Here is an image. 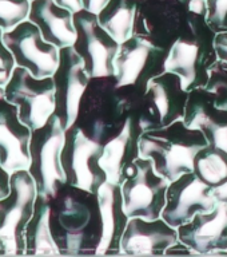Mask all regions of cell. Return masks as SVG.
I'll use <instances>...</instances> for the list:
<instances>
[{
    "mask_svg": "<svg viewBox=\"0 0 227 257\" xmlns=\"http://www.w3.org/2000/svg\"><path fill=\"white\" fill-rule=\"evenodd\" d=\"M76 39L72 47L84 63L90 78L115 75V58L120 43L100 24L98 14L87 10L74 12Z\"/></svg>",
    "mask_w": 227,
    "mask_h": 257,
    "instance_id": "12",
    "label": "cell"
},
{
    "mask_svg": "<svg viewBox=\"0 0 227 257\" xmlns=\"http://www.w3.org/2000/svg\"><path fill=\"white\" fill-rule=\"evenodd\" d=\"M116 86L115 76L91 78L75 120L90 138L106 144L122 130L131 110V98Z\"/></svg>",
    "mask_w": 227,
    "mask_h": 257,
    "instance_id": "4",
    "label": "cell"
},
{
    "mask_svg": "<svg viewBox=\"0 0 227 257\" xmlns=\"http://www.w3.org/2000/svg\"><path fill=\"white\" fill-rule=\"evenodd\" d=\"M51 201L48 197L38 194L35 210L26 229V253L27 256L60 254L51 232L50 224Z\"/></svg>",
    "mask_w": 227,
    "mask_h": 257,
    "instance_id": "23",
    "label": "cell"
},
{
    "mask_svg": "<svg viewBox=\"0 0 227 257\" xmlns=\"http://www.w3.org/2000/svg\"><path fill=\"white\" fill-rule=\"evenodd\" d=\"M178 241V229L162 217L154 220L131 217L120 241V250L130 256H162Z\"/></svg>",
    "mask_w": 227,
    "mask_h": 257,
    "instance_id": "16",
    "label": "cell"
},
{
    "mask_svg": "<svg viewBox=\"0 0 227 257\" xmlns=\"http://www.w3.org/2000/svg\"><path fill=\"white\" fill-rule=\"evenodd\" d=\"M64 136L66 130L55 114L31 133L28 172L35 180L38 194L48 198H52L60 186L66 184L62 165Z\"/></svg>",
    "mask_w": 227,
    "mask_h": 257,
    "instance_id": "7",
    "label": "cell"
},
{
    "mask_svg": "<svg viewBox=\"0 0 227 257\" xmlns=\"http://www.w3.org/2000/svg\"><path fill=\"white\" fill-rule=\"evenodd\" d=\"M10 178L11 173L7 172L0 162V200L10 193Z\"/></svg>",
    "mask_w": 227,
    "mask_h": 257,
    "instance_id": "31",
    "label": "cell"
},
{
    "mask_svg": "<svg viewBox=\"0 0 227 257\" xmlns=\"http://www.w3.org/2000/svg\"><path fill=\"white\" fill-rule=\"evenodd\" d=\"M168 182L154 168L151 160L139 157L130 166L120 184L127 216L159 218L166 205Z\"/></svg>",
    "mask_w": 227,
    "mask_h": 257,
    "instance_id": "10",
    "label": "cell"
},
{
    "mask_svg": "<svg viewBox=\"0 0 227 257\" xmlns=\"http://www.w3.org/2000/svg\"><path fill=\"white\" fill-rule=\"evenodd\" d=\"M15 60L3 42V30L0 28V86L4 87L15 68Z\"/></svg>",
    "mask_w": 227,
    "mask_h": 257,
    "instance_id": "29",
    "label": "cell"
},
{
    "mask_svg": "<svg viewBox=\"0 0 227 257\" xmlns=\"http://www.w3.org/2000/svg\"><path fill=\"white\" fill-rule=\"evenodd\" d=\"M52 80L55 86V115L67 130L78 119L80 102L91 82L83 60L72 46L60 48L59 64Z\"/></svg>",
    "mask_w": 227,
    "mask_h": 257,
    "instance_id": "14",
    "label": "cell"
},
{
    "mask_svg": "<svg viewBox=\"0 0 227 257\" xmlns=\"http://www.w3.org/2000/svg\"><path fill=\"white\" fill-rule=\"evenodd\" d=\"M142 133L139 116L132 108L122 130L103 145L100 165L107 174V181L119 185L123 182L130 166L140 157Z\"/></svg>",
    "mask_w": 227,
    "mask_h": 257,
    "instance_id": "19",
    "label": "cell"
},
{
    "mask_svg": "<svg viewBox=\"0 0 227 257\" xmlns=\"http://www.w3.org/2000/svg\"><path fill=\"white\" fill-rule=\"evenodd\" d=\"M203 133L188 127L183 119L163 128L147 130L140 137V157L151 160L154 168L168 182L194 172L196 154L207 146Z\"/></svg>",
    "mask_w": 227,
    "mask_h": 257,
    "instance_id": "3",
    "label": "cell"
},
{
    "mask_svg": "<svg viewBox=\"0 0 227 257\" xmlns=\"http://www.w3.org/2000/svg\"><path fill=\"white\" fill-rule=\"evenodd\" d=\"M4 95L15 104L19 118L34 130L43 126L55 114V86L52 76L36 78L23 67L15 66L4 84Z\"/></svg>",
    "mask_w": 227,
    "mask_h": 257,
    "instance_id": "8",
    "label": "cell"
},
{
    "mask_svg": "<svg viewBox=\"0 0 227 257\" xmlns=\"http://www.w3.org/2000/svg\"><path fill=\"white\" fill-rule=\"evenodd\" d=\"M55 2L58 4H60V6H63V7L71 10L72 12L79 11V10L83 8V6H82V0H55Z\"/></svg>",
    "mask_w": 227,
    "mask_h": 257,
    "instance_id": "34",
    "label": "cell"
},
{
    "mask_svg": "<svg viewBox=\"0 0 227 257\" xmlns=\"http://www.w3.org/2000/svg\"><path fill=\"white\" fill-rule=\"evenodd\" d=\"M194 173L211 188H216L227 181V153L207 145L196 154Z\"/></svg>",
    "mask_w": 227,
    "mask_h": 257,
    "instance_id": "25",
    "label": "cell"
},
{
    "mask_svg": "<svg viewBox=\"0 0 227 257\" xmlns=\"http://www.w3.org/2000/svg\"><path fill=\"white\" fill-rule=\"evenodd\" d=\"M38 188L28 169L11 173L10 193L0 200V254L23 256L26 229L31 220Z\"/></svg>",
    "mask_w": 227,
    "mask_h": 257,
    "instance_id": "5",
    "label": "cell"
},
{
    "mask_svg": "<svg viewBox=\"0 0 227 257\" xmlns=\"http://www.w3.org/2000/svg\"><path fill=\"white\" fill-rule=\"evenodd\" d=\"M96 194L102 218V237L96 254H122L120 241L130 220L124 210L122 188L119 184L106 181Z\"/></svg>",
    "mask_w": 227,
    "mask_h": 257,
    "instance_id": "21",
    "label": "cell"
},
{
    "mask_svg": "<svg viewBox=\"0 0 227 257\" xmlns=\"http://www.w3.org/2000/svg\"><path fill=\"white\" fill-rule=\"evenodd\" d=\"M3 42L16 66L26 68L36 78L52 76L56 71L60 48L48 43L31 20L26 19L11 30L3 31Z\"/></svg>",
    "mask_w": 227,
    "mask_h": 257,
    "instance_id": "13",
    "label": "cell"
},
{
    "mask_svg": "<svg viewBox=\"0 0 227 257\" xmlns=\"http://www.w3.org/2000/svg\"><path fill=\"white\" fill-rule=\"evenodd\" d=\"M31 0H0V28L11 30L28 19Z\"/></svg>",
    "mask_w": 227,
    "mask_h": 257,
    "instance_id": "26",
    "label": "cell"
},
{
    "mask_svg": "<svg viewBox=\"0 0 227 257\" xmlns=\"http://www.w3.org/2000/svg\"><path fill=\"white\" fill-rule=\"evenodd\" d=\"M108 0H82V6L84 10H87L94 14H99L103 7L107 4Z\"/></svg>",
    "mask_w": 227,
    "mask_h": 257,
    "instance_id": "32",
    "label": "cell"
},
{
    "mask_svg": "<svg viewBox=\"0 0 227 257\" xmlns=\"http://www.w3.org/2000/svg\"><path fill=\"white\" fill-rule=\"evenodd\" d=\"M138 6L139 0H108L98 14V19L119 43H123L134 35L139 14Z\"/></svg>",
    "mask_w": 227,
    "mask_h": 257,
    "instance_id": "24",
    "label": "cell"
},
{
    "mask_svg": "<svg viewBox=\"0 0 227 257\" xmlns=\"http://www.w3.org/2000/svg\"><path fill=\"white\" fill-rule=\"evenodd\" d=\"M102 154L103 144L90 138L78 124L68 127L62 150L66 182L87 192L98 193L107 181V174L100 165Z\"/></svg>",
    "mask_w": 227,
    "mask_h": 257,
    "instance_id": "11",
    "label": "cell"
},
{
    "mask_svg": "<svg viewBox=\"0 0 227 257\" xmlns=\"http://www.w3.org/2000/svg\"><path fill=\"white\" fill-rule=\"evenodd\" d=\"M183 122L203 133L208 145L227 153V111L216 106L211 92L204 87L188 91Z\"/></svg>",
    "mask_w": 227,
    "mask_h": 257,
    "instance_id": "20",
    "label": "cell"
},
{
    "mask_svg": "<svg viewBox=\"0 0 227 257\" xmlns=\"http://www.w3.org/2000/svg\"><path fill=\"white\" fill-rule=\"evenodd\" d=\"M176 229L180 242L194 253L227 252V204L218 202L211 212L198 213Z\"/></svg>",
    "mask_w": 227,
    "mask_h": 257,
    "instance_id": "18",
    "label": "cell"
},
{
    "mask_svg": "<svg viewBox=\"0 0 227 257\" xmlns=\"http://www.w3.org/2000/svg\"><path fill=\"white\" fill-rule=\"evenodd\" d=\"M216 204L211 186L190 172L168 184L166 205L160 217L174 228H179L198 213L211 212Z\"/></svg>",
    "mask_w": 227,
    "mask_h": 257,
    "instance_id": "15",
    "label": "cell"
},
{
    "mask_svg": "<svg viewBox=\"0 0 227 257\" xmlns=\"http://www.w3.org/2000/svg\"><path fill=\"white\" fill-rule=\"evenodd\" d=\"M191 14L166 58V71L179 76L187 91L204 87L212 66L218 62L214 46L216 32L208 26L206 15Z\"/></svg>",
    "mask_w": 227,
    "mask_h": 257,
    "instance_id": "2",
    "label": "cell"
},
{
    "mask_svg": "<svg viewBox=\"0 0 227 257\" xmlns=\"http://www.w3.org/2000/svg\"><path fill=\"white\" fill-rule=\"evenodd\" d=\"M28 20L36 24L48 43L55 44L58 48L75 43L74 12L58 4L55 0H31Z\"/></svg>",
    "mask_w": 227,
    "mask_h": 257,
    "instance_id": "22",
    "label": "cell"
},
{
    "mask_svg": "<svg viewBox=\"0 0 227 257\" xmlns=\"http://www.w3.org/2000/svg\"><path fill=\"white\" fill-rule=\"evenodd\" d=\"M178 2L182 4H184V6H187V7H188V4L191 3V0H178Z\"/></svg>",
    "mask_w": 227,
    "mask_h": 257,
    "instance_id": "35",
    "label": "cell"
},
{
    "mask_svg": "<svg viewBox=\"0 0 227 257\" xmlns=\"http://www.w3.org/2000/svg\"><path fill=\"white\" fill-rule=\"evenodd\" d=\"M188 91L178 75L170 71L152 78L138 102L140 126L143 132L163 128L183 119Z\"/></svg>",
    "mask_w": 227,
    "mask_h": 257,
    "instance_id": "9",
    "label": "cell"
},
{
    "mask_svg": "<svg viewBox=\"0 0 227 257\" xmlns=\"http://www.w3.org/2000/svg\"><path fill=\"white\" fill-rule=\"evenodd\" d=\"M212 194H214L218 202L227 204V181L219 185V186H216V188H212Z\"/></svg>",
    "mask_w": 227,
    "mask_h": 257,
    "instance_id": "33",
    "label": "cell"
},
{
    "mask_svg": "<svg viewBox=\"0 0 227 257\" xmlns=\"http://www.w3.org/2000/svg\"><path fill=\"white\" fill-rule=\"evenodd\" d=\"M50 201L51 232L60 254H96L102 237L98 194L66 182Z\"/></svg>",
    "mask_w": 227,
    "mask_h": 257,
    "instance_id": "1",
    "label": "cell"
},
{
    "mask_svg": "<svg viewBox=\"0 0 227 257\" xmlns=\"http://www.w3.org/2000/svg\"><path fill=\"white\" fill-rule=\"evenodd\" d=\"M206 20L215 32L227 31V0H206Z\"/></svg>",
    "mask_w": 227,
    "mask_h": 257,
    "instance_id": "28",
    "label": "cell"
},
{
    "mask_svg": "<svg viewBox=\"0 0 227 257\" xmlns=\"http://www.w3.org/2000/svg\"><path fill=\"white\" fill-rule=\"evenodd\" d=\"M204 88L211 92L216 106L227 111V63L218 60L212 66Z\"/></svg>",
    "mask_w": 227,
    "mask_h": 257,
    "instance_id": "27",
    "label": "cell"
},
{
    "mask_svg": "<svg viewBox=\"0 0 227 257\" xmlns=\"http://www.w3.org/2000/svg\"><path fill=\"white\" fill-rule=\"evenodd\" d=\"M32 130L20 120L15 104L8 102L0 86V162L12 173L30 166Z\"/></svg>",
    "mask_w": 227,
    "mask_h": 257,
    "instance_id": "17",
    "label": "cell"
},
{
    "mask_svg": "<svg viewBox=\"0 0 227 257\" xmlns=\"http://www.w3.org/2000/svg\"><path fill=\"white\" fill-rule=\"evenodd\" d=\"M168 48L143 34L134 32L123 43L115 58L116 86L142 96L148 82L166 71Z\"/></svg>",
    "mask_w": 227,
    "mask_h": 257,
    "instance_id": "6",
    "label": "cell"
},
{
    "mask_svg": "<svg viewBox=\"0 0 227 257\" xmlns=\"http://www.w3.org/2000/svg\"><path fill=\"white\" fill-rule=\"evenodd\" d=\"M218 60H222L227 63V31L216 32L215 39H214Z\"/></svg>",
    "mask_w": 227,
    "mask_h": 257,
    "instance_id": "30",
    "label": "cell"
}]
</instances>
